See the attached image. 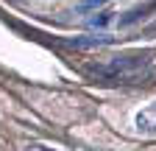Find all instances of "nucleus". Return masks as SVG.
Segmentation results:
<instances>
[{
	"label": "nucleus",
	"mask_w": 156,
	"mask_h": 151,
	"mask_svg": "<svg viewBox=\"0 0 156 151\" xmlns=\"http://www.w3.org/2000/svg\"><path fill=\"white\" fill-rule=\"evenodd\" d=\"M153 50H136V53H123V56H114L106 64H95L87 67V73L92 79H101V81H134L145 76V70L153 62Z\"/></svg>",
	"instance_id": "f257e3e1"
},
{
	"label": "nucleus",
	"mask_w": 156,
	"mask_h": 151,
	"mask_svg": "<svg viewBox=\"0 0 156 151\" xmlns=\"http://www.w3.org/2000/svg\"><path fill=\"white\" fill-rule=\"evenodd\" d=\"M134 123H136L140 131H145V134H156V101L136 112V120Z\"/></svg>",
	"instance_id": "f03ea898"
},
{
	"label": "nucleus",
	"mask_w": 156,
	"mask_h": 151,
	"mask_svg": "<svg viewBox=\"0 0 156 151\" xmlns=\"http://www.w3.org/2000/svg\"><path fill=\"white\" fill-rule=\"evenodd\" d=\"M151 11H156V0L151 6H142V9H134V11H128L126 17H120V25H131V23H136V20H142V17H148Z\"/></svg>",
	"instance_id": "7ed1b4c3"
},
{
	"label": "nucleus",
	"mask_w": 156,
	"mask_h": 151,
	"mask_svg": "<svg viewBox=\"0 0 156 151\" xmlns=\"http://www.w3.org/2000/svg\"><path fill=\"white\" fill-rule=\"evenodd\" d=\"M112 20H114V14H112V11H103V14H98L95 20H92V25H98V28H106Z\"/></svg>",
	"instance_id": "20e7f679"
},
{
	"label": "nucleus",
	"mask_w": 156,
	"mask_h": 151,
	"mask_svg": "<svg viewBox=\"0 0 156 151\" xmlns=\"http://www.w3.org/2000/svg\"><path fill=\"white\" fill-rule=\"evenodd\" d=\"M103 3H109V0H81V11H89V9H98V6H103Z\"/></svg>",
	"instance_id": "39448f33"
},
{
	"label": "nucleus",
	"mask_w": 156,
	"mask_h": 151,
	"mask_svg": "<svg viewBox=\"0 0 156 151\" xmlns=\"http://www.w3.org/2000/svg\"><path fill=\"white\" fill-rule=\"evenodd\" d=\"M20 151H56V148H48V145H42V143H25Z\"/></svg>",
	"instance_id": "423d86ee"
}]
</instances>
